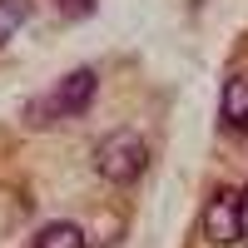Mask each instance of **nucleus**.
Listing matches in <instances>:
<instances>
[{
	"instance_id": "nucleus-1",
	"label": "nucleus",
	"mask_w": 248,
	"mask_h": 248,
	"mask_svg": "<svg viewBox=\"0 0 248 248\" xmlns=\"http://www.w3.org/2000/svg\"><path fill=\"white\" fill-rule=\"evenodd\" d=\"M94 90H99V75L90 65H79L70 75H60L55 85L35 99V105L25 109V124H60V119H75V114H85L94 105Z\"/></svg>"
},
{
	"instance_id": "nucleus-2",
	"label": "nucleus",
	"mask_w": 248,
	"mask_h": 248,
	"mask_svg": "<svg viewBox=\"0 0 248 248\" xmlns=\"http://www.w3.org/2000/svg\"><path fill=\"white\" fill-rule=\"evenodd\" d=\"M144 169H149V144H144V134L134 129H114L99 139V149H94V174L105 179V184H134L144 179Z\"/></svg>"
},
{
	"instance_id": "nucleus-6",
	"label": "nucleus",
	"mask_w": 248,
	"mask_h": 248,
	"mask_svg": "<svg viewBox=\"0 0 248 248\" xmlns=\"http://www.w3.org/2000/svg\"><path fill=\"white\" fill-rule=\"evenodd\" d=\"M30 15H35V0H0V50L25 30Z\"/></svg>"
},
{
	"instance_id": "nucleus-8",
	"label": "nucleus",
	"mask_w": 248,
	"mask_h": 248,
	"mask_svg": "<svg viewBox=\"0 0 248 248\" xmlns=\"http://www.w3.org/2000/svg\"><path fill=\"white\" fill-rule=\"evenodd\" d=\"M90 5H94V0H65V15H85Z\"/></svg>"
},
{
	"instance_id": "nucleus-5",
	"label": "nucleus",
	"mask_w": 248,
	"mask_h": 248,
	"mask_svg": "<svg viewBox=\"0 0 248 248\" xmlns=\"http://www.w3.org/2000/svg\"><path fill=\"white\" fill-rule=\"evenodd\" d=\"M35 248H90V238H85V229H79V223L55 218V223H45V229L35 233Z\"/></svg>"
},
{
	"instance_id": "nucleus-7",
	"label": "nucleus",
	"mask_w": 248,
	"mask_h": 248,
	"mask_svg": "<svg viewBox=\"0 0 248 248\" xmlns=\"http://www.w3.org/2000/svg\"><path fill=\"white\" fill-rule=\"evenodd\" d=\"M238 238H248V189L238 194Z\"/></svg>"
},
{
	"instance_id": "nucleus-4",
	"label": "nucleus",
	"mask_w": 248,
	"mask_h": 248,
	"mask_svg": "<svg viewBox=\"0 0 248 248\" xmlns=\"http://www.w3.org/2000/svg\"><path fill=\"white\" fill-rule=\"evenodd\" d=\"M218 129L223 134H248V75H233L218 99Z\"/></svg>"
},
{
	"instance_id": "nucleus-3",
	"label": "nucleus",
	"mask_w": 248,
	"mask_h": 248,
	"mask_svg": "<svg viewBox=\"0 0 248 248\" xmlns=\"http://www.w3.org/2000/svg\"><path fill=\"white\" fill-rule=\"evenodd\" d=\"M238 194H243V189H233V184H218V189L209 194V203H203L199 229H203V238H209L214 248L238 243Z\"/></svg>"
}]
</instances>
